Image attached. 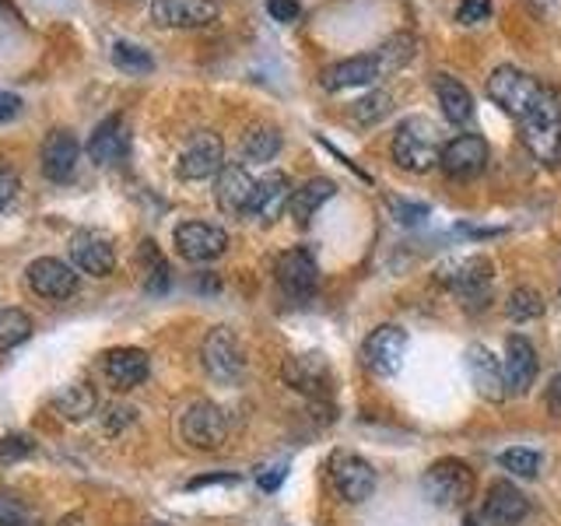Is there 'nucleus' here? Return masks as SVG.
<instances>
[{
	"mask_svg": "<svg viewBox=\"0 0 561 526\" xmlns=\"http://www.w3.org/2000/svg\"><path fill=\"white\" fill-rule=\"evenodd\" d=\"M519 140L537 162H561V95L554 88H543L540 99L519 116Z\"/></svg>",
	"mask_w": 561,
	"mask_h": 526,
	"instance_id": "nucleus-1",
	"label": "nucleus"
},
{
	"mask_svg": "<svg viewBox=\"0 0 561 526\" xmlns=\"http://www.w3.org/2000/svg\"><path fill=\"white\" fill-rule=\"evenodd\" d=\"M443 148H446L443 130H438V123L428 116H408L393 134V162L417 175L438 165Z\"/></svg>",
	"mask_w": 561,
	"mask_h": 526,
	"instance_id": "nucleus-2",
	"label": "nucleus"
},
{
	"mask_svg": "<svg viewBox=\"0 0 561 526\" xmlns=\"http://www.w3.org/2000/svg\"><path fill=\"white\" fill-rule=\"evenodd\" d=\"M473 491H478V478L473 470L456 460V456H446V460H435L425 473V495L438 505V508H463Z\"/></svg>",
	"mask_w": 561,
	"mask_h": 526,
	"instance_id": "nucleus-3",
	"label": "nucleus"
},
{
	"mask_svg": "<svg viewBox=\"0 0 561 526\" xmlns=\"http://www.w3.org/2000/svg\"><path fill=\"white\" fill-rule=\"evenodd\" d=\"M540 92H543V84L534 75H526L523 67H513V64L495 67L488 78V99L495 102L502 113L516 116V119L540 99Z\"/></svg>",
	"mask_w": 561,
	"mask_h": 526,
	"instance_id": "nucleus-4",
	"label": "nucleus"
},
{
	"mask_svg": "<svg viewBox=\"0 0 561 526\" xmlns=\"http://www.w3.org/2000/svg\"><path fill=\"white\" fill-rule=\"evenodd\" d=\"M180 435L190 449H201V453H215L225 446L228 438V414L210 400H197L190 403L183 421H180Z\"/></svg>",
	"mask_w": 561,
	"mask_h": 526,
	"instance_id": "nucleus-5",
	"label": "nucleus"
},
{
	"mask_svg": "<svg viewBox=\"0 0 561 526\" xmlns=\"http://www.w3.org/2000/svg\"><path fill=\"white\" fill-rule=\"evenodd\" d=\"M201 358H204L207 376L218 379V382H236L245 373L242 341L236 338V330H228V327H215L207 333L204 347H201Z\"/></svg>",
	"mask_w": 561,
	"mask_h": 526,
	"instance_id": "nucleus-6",
	"label": "nucleus"
},
{
	"mask_svg": "<svg viewBox=\"0 0 561 526\" xmlns=\"http://www.w3.org/2000/svg\"><path fill=\"white\" fill-rule=\"evenodd\" d=\"M225 169V140L215 130H201L193 134L183 151H180V162H175V172L180 180H207V175H218Z\"/></svg>",
	"mask_w": 561,
	"mask_h": 526,
	"instance_id": "nucleus-7",
	"label": "nucleus"
},
{
	"mask_svg": "<svg viewBox=\"0 0 561 526\" xmlns=\"http://www.w3.org/2000/svg\"><path fill=\"white\" fill-rule=\"evenodd\" d=\"M330 481L333 488H337V495L344 502H365V499H373V491H376V470L368 460H362V456L355 453H333V460H330Z\"/></svg>",
	"mask_w": 561,
	"mask_h": 526,
	"instance_id": "nucleus-8",
	"label": "nucleus"
},
{
	"mask_svg": "<svg viewBox=\"0 0 561 526\" xmlns=\"http://www.w3.org/2000/svg\"><path fill=\"white\" fill-rule=\"evenodd\" d=\"M172 242H175V253H180L183 260H190V263H210V260H218L228 250L225 228L207 225V221H183V225H175Z\"/></svg>",
	"mask_w": 561,
	"mask_h": 526,
	"instance_id": "nucleus-9",
	"label": "nucleus"
},
{
	"mask_svg": "<svg viewBox=\"0 0 561 526\" xmlns=\"http://www.w3.org/2000/svg\"><path fill=\"white\" fill-rule=\"evenodd\" d=\"M25 281L35 295L49 298V302H64V298H70L78 291V271L70 267L67 260H57V256L32 260L28 271H25Z\"/></svg>",
	"mask_w": 561,
	"mask_h": 526,
	"instance_id": "nucleus-10",
	"label": "nucleus"
},
{
	"mask_svg": "<svg viewBox=\"0 0 561 526\" xmlns=\"http://www.w3.org/2000/svg\"><path fill=\"white\" fill-rule=\"evenodd\" d=\"M291 180L285 172H267L260 175L256 186H253V197H250V207H245V218L256 221V225H274L280 215L288 210L291 204Z\"/></svg>",
	"mask_w": 561,
	"mask_h": 526,
	"instance_id": "nucleus-11",
	"label": "nucleus"
},
{
	"mask_svg": "<svg viewBox=\"0 0 561 526\" xmlns=\"http://www.w3.org/2000/svg\"><path fill=\"white\" fill-rule=\"evenodd\" d=\"M280 376H285V382L291 386V390L306 393L312 400L330 397L333 373H330L327 358L316 355V351H309V355H291V358H285V365H280Z\"/></svg>",
	"mask_w": 561,
	"mask_h": 526,
	"instance_id": "nucleus-12",
	"label": "nucleus"
},
{
	"mask_svg": "<svg viewBox=\"0 0 561 526\" xmlns=\"http://www.w3.org/2000/svg\"><path fill=\"white\" fill-rule=\"evenodd\" d=\"M488 165V145L478 134H456L446 140L443 158H438V169H443L449 180H473L478 172Z\"/></svg>",
	"mask_w": 561,
	"mask_h": 526,
	"instance_id": "nucleus-13",
	"label": "nucleus"
},
{
	"mask_svg": "<svg viewBox=\"0 0 561 526\" xmlns=\"http://www.w3.org/2000/svg\"><path fill=\"white\" fill-rule=\"evenodd\" d=\"M403 355H408V330L393 327V323L379 327L373 338L365 341V347H362V358H365V365L373 368L376 376L400 373Z\"/></svg>",
	"mask_w": 561,
	"mask_h": 526,
	"instance_id": "nucleus-14",
	"label": "nucleus"
},
{
	"mask_svg": "<svg viewBox=\"0 0 561 526\" xmlns=\"http://www.w3.org/2000/svg\"><path fill=\"white\" fill-rule=\"evenodd\" d=\"M151 18L162 28H207L218 22L215 0H151Z\"/></svg>",
	"mask_w": 561,
	"mask_h": 526,
	"instance_id": "nucleus-15",
	"label": "nucleus"
},
{
	"mask_svg": "<svg viewBox=\"0 0 561 526\" xmlns=\"http://www.w3.org/2000/svg\"><path fill=\"white\" fill-rule=\"evenodd\" d=\"M81 162V145L70 130H49L39 148V169L49 183H67Z\"/></svg>",
	"mask_w": 561,
	"mask_h": 526,
	"instance_id": "nucleus-16",
	"label": "nucleus"
},
{
	"mask_svg": "<svg viewBox=\"0 0 561 526\" xmlns=\"http://www.w3.org/2000/svg\"><path fill=\"white\" fill-rule=\"evenodd\" d=\"M530 513V502H526L523 491L513 481H495L488 488L484 505H481V523L484 526H516Z\"/></svg>",
	"mask_w": 561,
	"mask_h": 526,
	"instance_id": "nucleus-17",
	"label": "nucleus"
},
{
	"mask_svg": "<svg viewBox=\"0 0 561 526\" xmlns=\"http://www.w3.org/2000/svg\"><path fill=\"white\" fill-rule=\"evenodd\" d=\"M274 274H277L280 291L291 295V298H309L316 291V285H320V267H316V260H312L309 250L280 253Z\"/></svg>",
	"mask_w": 561,
	"mask_h": 526,
	"instance_id": "nucleus-18",
	"label": "nucleus"
},
{
	"mask_svg": "<svg viewBox=\"0 0 561 526\" xmlns=\"http://www.w3.org/2000/svg\"><path fill=\"white\" fill-rule=\"evenodd\" d=\"M467 373H470L473 390H478L484 400L502 403V400L508 397L505 368L499 365V358L491 355L488 347H481V344H470V347H467Z\"/></svg>",
	"mask_w": 561,
	"mask_h": 526,
	"instance_id": "nucleus-19",
	"label": "nucleus"
},
{
	"mask_svg": "<svg viewBox=\"0 0 561 526\" xmlns=\"http://www.w3.org/2000/svg\"><path fill=\"white\" fill-rule=\"evenodd\" d=\"M105 379L113 382V390L119 393H130L137 390L140 382L148 379V351H140V347H113V351H105Z\"/></svg>",
	"mask_w": 561,
	"mask_h": 526,
	"instance_id": "nucleus-20",
	"label": "nucleus"
},
{
	"mask_svg": "<svg viewBox=\"0 0 561 526\" xmlns=\"http://www.w3.org/2000/svg\"><path fill=\"white\" fill-rule=\"evenodd\" d=\"M70 260L75 267L92 277H110L116 271V250L113 242L99 232H78L70 239Z\"/></svg>",
	"mask_w": 561,
	"mask_h": 526,
	"instance_id": "nucleus-21",
	"label": "nucleus"
},
{
	"mask_svg": "<svg viewBox=\"0 0 561 526\" xmlns=\"http://www.w3.org/2000/svg\"><path fill=\"white\" fill-rule=\"evenodd\" d=\"M491 260L488 256H460V260H449L446 267H438V281L446 288L460 291V295H488V281H491Z\"/></svg>",
	"mask_w": 561,
	"mask_h": 526,
	"instance_id": "nucleus-22",
	"label": "nucleus"
},
{
	"mask_svg": "<svg viewBox=\"0 0 561 526\" xmlns=\"http://www.w3.org/2000/svg\"><path fill=\"white\" fill-rule=\"evenodd\" d=\"M376 78H382L376 53H358V57L337 60L323 70V88L327 92H344V88H358V84H373Z\"/></svg>",
	"mask_w": 561,
	"mask_h": 526,
	"instance_id": "nucleus-23",
	"label": "nucleus"
},
{
	"mask_svg": "<svg viewBox=\"0 0 561 526\" xmlns=\"http://www.w3.org/2000/svg\"><path fill=\"white\" fill-rule=\"evenodd\" d=\"M127 148H130V137H127V123H123V116L102 119L92 130V137H88V158H92L95 165L123 162V158H127Z\"/></svg>",
	"mask_w": 561,
	"mask_h": 526,
	"instance_id": "nucleus-24",
	"label": "nucleus"
},
{
	"mask_svg": "<svg viewBox=\"0 0 561 526\" xmlns=\"http://www.w3.org/2000/svg\"><path fill=\"white\" fill-rule=\"evenodd\" d=\"M505 382H508V393H516V397H523V393H530V386H534V379H537V351H534V344L526 341V338H508L505 341Z\"/></svg>",
	"mask_w": 561,
	"mask_h": 526,
	"instance_id": "nucleus-25",
	"label": "nucleus"
},
{
	"mask_svg": "<svg viewBox=\"0 0 561 526\" xmlns=\"http://www.w3.org/2000/svg\"><path fill=\"white\" fill-rule=\"evenodd\" d=\"M253 186L256 180L245 165H225L218 172V183H215V201L225 215H245V207H250V197H253Z\"/></svg>",
	"mask_w": 561,
	"mask_h": 526,
	"instance_id": "nucleus-26",
	"label": "nucleus"
},
{
	"mask_svg": "<svg viewBox=\"0 0 561 526\" xmlns=\"http://www.w3.org/2000/svg\"><path fill=\"white\" fill-rule=\"evenodd\" d=\"M435 99L438 105H443L446 119L453 123V127H470L473 116H478V110H473V95L467 92L463 81H456L453 75H438L435 78Z\"/></svg>",
	"mask_w": 561,
	"mask_h": 526,
	"instance_id": "nucleus-27",
	"label": "nucleus"
},
{
	"mask_svg": "<svg viewBox=\"0 0 561 526\" xmlns=\"http://www.w3.org/2000/svg\"><path fill=\"white\" fill-rule=\"evenodd\" d=\"M333 193H337V183L327 180V175H316V180L302 183L295 193H291V204H288V215L295 218L298 228H306L312 218H316V210H320Z\"/></svg>",
	"mask_w": 561,
	"mask_h": 526,
	"instance_id": "nucleus-28",
	"label": "nucleus"
},
{
	"mask_svg": "<svg viewBox=\"0 0 561 526\" xmlns=\"http://www.w3.org/2000/svg\"><path fill=\"white\" fill-rule=\"evenodd\" d=\"M99 408V393L95 386L88 379H78V382H67L64 390L57 393V411L67 418V421H84L92 418Z\"/></svg>",
	"mask_w": 561,
	"mask_h": 526,
	"instance_id": "nucleus-29",
	"label": "nucleus"
},
{
	"mask_svg": "<svg viewBox=\"0 0 561 526\" xmlns=\"http://www.w3.org/2000/svg\"><path fill=\"white\" fill-rule=\"evenodd\" d=\"M280 151V130L271 123H256L242 134V158L245 162H271Z\"/></svg>",
	"mask_w": 561,
	"mask_h": 526,
	"instance_id": "nucleus-30",
	"label": "nucleus"
},
{
	"mask_svg": "<svg viewBox=\"0 0 561 526\" xmlns=\"http://www.w3.org/2000/svg\"><path fill=\"white\" fill-rule=\"evenodd\" d=\"M376 53V60H379V70L382 75H393V70H400V67H408L411 60H414V53H417V39L411 32H400V35H393V39H386L379 49H373Z\"/></svg>",
	"mask_w": 561,
	"mask_h": 526,
	"instance_id": "nucleus-31",
	"label": "nucleus"
},
{
	"mask_svg": "<svg viewBox=\"0 0 561 526\" xmlns=\"http://www.w3.org/2000/svg\"><path fill=\"white\" fill-rule=\"evenodd\" d=\"M110 57L119 70H127V75H148V70H154L151 53L140 43H130V39H113Z\"/></svg>",
	"mask_w": 561,
	"mask_h": 526,
	"instance_id": "nucleus-32",
	"label": "nucleus"
},
{
	"mask_svg": "<svg viewBox=\"0 0 561 526\" xmlns=\"http://www.w3.org/2000/svg\"><path fill=\"white\" fill-rule=\"evenodd\" d=\"M32 338V320L22 309H0V355Z\"/></svg>",
	"mask_w": 561,
	"mask_h": 526,
	"instance_id": "nucleus-33",
	"label": "nucleus"
},
{
	"mask_svg": "<svg viewBox=\"0 0 561 526\" xmlns=\"http://www.w3.org/2000/svg\"><path fill=\"white\" fill-rule=\"evenodd\" d=\"M505 312L513 316L516 323H526V320H537V316H543V298L537 288H516L513 295H508L505 302Z\"/></svg>",
	"mask_w": 561,
	"mask_h": 526,
	"instance_id": "nucleus-34",
	"label": "nucleus"
},
{
	"mask_svg": "<svg viewBox=\"0 0 561 526\" xmlns=\"http://www.w3.org/2000/svg\"><path fill=\"white\" fill-rule=\"evenodd\" d=\"M390 105H393V99H390V92H379V88H373L368 95H362L355 105H351V116H355L358 123H379L386 113H390Z\"/></svg>",
	"mask_w": 561,
	"mask_h": 526,
	"instance_id": "nucleus-35",
	"label": "nucleus"
},
{
	"mask_svg": "<svg viewBox=\"0 0 561 526\" xmlns=\"http://www.w3.org/2000/svg\"><path fill=\"white\" fill-rule=\"evenodd\" d=\"M140 253H145V263H148V274H145V285L151 295H162L169 291V281H172V271H169V263L158 256L154 250V242H145L140 245Z\"/></svg>",
	"mask_w": 561,
	"mask_h": 526,
	"instance_id": "nucleus-36",
	"label": "nucleus"
},
{
	"mask_svg": "<svg viewBox=\"0 0 561 526\" xmlns=\"http://www.w3.org/2000/svg\"><path fill=\"white\" fill-rule=\"evenodd\" d=\"M499 460L513 478H537L540 470V456L534 449H505Z\"/></svg>",
	"mask_w": 561,
	"mask_h": 526,
	"instance_id": "nucleus-37",
	"label": "nucleus"
},
{
	"mask_svg": "<svg viewBox=\"0 0 561 526\" xmlns=\"http://www.w3.org/2000/svg\"><path fill=\"white\" fill-rule=\"evenodd\" d=\"M35 453V443L25 435H8V438H0V464H18V460H25V456Z\"/></svg>",
	"mask_w": 561,
	"mask_h": 526,
	"instance_id": "nucleus-38",
	"label": "nucleus"
},
{
	"mask_svg": "<svg viewBox=\"0 0 561 526\" xmlns=\"http://www.w3.org/2000/svg\"><path fill=\"white\" fill-rule=\"evenodd\" d=\"M488 14H491V0H460V8H456V22L481 25Z\"/></svg>",
	"mask_w": 561,
	"mask_h": 526,
	"instance_id": "nucleus-39",
	"label": "nucleus"
},
{
	"mask_svg": "<svg viewBox=\"0 0 561 526\" xmlns=\"http://www.w3.org/2000/svg\"><path fill=\"white\" fill-rule=\"evenodd\" d=\"M14 197H18V172L8 162H0V210H8Z\"/></svg>",
	"mask_w": 561,
	"mask_h": 526,
	"instance_id": "nucleus-40",
	"label": "nucleus"
},
{
	"mask_svg": "<svg viewBox=\"0 0 561 526\" xmlns=\"http://www.w3.org/2000/svg\"><path fill=\"white\" fill-rule=\"evenodd\" d=\"M25 516H28V508L14 495H4V491H0V526H14V523H22Z\"/></svg>",
	"mask_w": 561,
	"mask_h": 526,
	"instance_id": "nucleus-41",
	"label": "nucleus"
},
{
	"mask_svg": "<svg viewBox=\"0 0 561 526\" xmlns=\"http://www.w3.org/2000/svg\"><path fill=\"white\" fill-rule=\"evenodd\" d=\"M267 14L274 18V22L288 25L302 14V8H298V0H267Z\"/></svg>",
	"mask_w": 561,
	"mask_h": 526,
	"instance_id": "nucleus-42",
	"label": "nucleus"
},
{
	"mask_svg": "<svg viewBox=\"0 0 561 526\" xmlns=\"http://www.w3.org/2000/svg\"><path fill=\"white\" fill-rule=\"evenodd\" d=\"M22 110H25L22 95L4 92V88H0V123H11V119H18V116H22Z\"/></svg>",
	"mask_w": 561,
	"mask_h": 526,
	"instance_id": "nucleus-43",
	"label": "nucleus"
},
{
	"mask_svg": "<svg viewBox=\"0 0 561 526\" xmlns=\"http://www.w3.org/2000/svg\"><path fill=\"white\" fill-rule=\"evenodd\" d=\"M393 210H397V218H400L403 225H414V221H421V218H428V207H425V204L397 201V204H393Z\"/></svg>",
	"mask_w": 561,
	"mask_h": 526,
	"instance_id": "nucleus-44",
	"label": "nucleus"
},
{
	"mask_svg": "<svg viewBox=\"0 0 561 526\" xmlns=\"http://www.w3.org/2000/svg\"><path fill=\"white\" fill-rule=\"evenodd\" d=\"M130 421H134V408H110L105 411V432H119Z\"/></svg>",
	"mask_w": 561,
	"mask_h": 526,
	"instance_id": "nucleus-45",
	"label": "nucleus"
},
{
	"mask_svg": "<svg viewBox=\"0 0 561 526\" xmlns=\"http://www.w3.org/2000/svg\"><path fill=\"white\" fill-rule=\"evenodd\" d=\"M285 473H288L285 467H271L267 473H260V488L263 491H277V484L285 481Z\"/></svg>",
	"mask_w": 561,
	"mask_h": 526,
	"instance_id": "nucleus-46",
	"label": "nucleus"
},
{
	"mask_svg": "<svg viewBox=\"0 0 561 526\" xmlns=\"http://www.w3.org/2000/svg\"><path fill=\"white\" fill-rule=\"evenodd\" d=\"M548 408H551V414H558L561 418V373L551 379V386H548Z\"/></svg>",
	"mask_w": 561,
	"mask_h": 526,
	"instance_id": "nucleus-47",
	"label": "nucleus"
},
{
	"mask_svg": "<svg viewBox=\"0 0 561 526\" xmlns=\"http://www.w3.org/2000/svg\"><path fill=\"white\" fill-rule=\"evenodd\" d=\"M221 481H225V484H232V481H239V478H236V473H218V478H193V481H190V488H204V484H221Z\"/></svg>",
	"mask_w": 561,
	"mask_h": 526,
	"instance_id": "nucleus-48",
	"label": "nucleus"
},
{
	"mask_svg": "<svg viewBox=\"0 0 561 526\" xmlns=\"http://www.w3.org/2000/svg\"><path fill=\"white\" fill-rule=\"evenodd\" d=\"M14 526H43V523H39V519H32V516H25L22 523H14Z\"/></svg>",
	"mask_w": 561,
	"mask_h": 526,
	"instance_id": "nucleus-49",
	"label": "nucleus"
},
{
	"mask_svg": "<svg viewBox=\"0 0 561 526\" xmlns=\"http://www.w3.org/2000/svg\"><path fill=\"white\" fill-rule=\"evenodd\" d=\"M463 526H478V519H467V523H463Z\"/></svg>",
	"mask_w": 561,
	"mask_h": 526,
	"instance_id": "nucleus-50",
	"label": "nucleus"
},
{
	"mask_svg": "<svg viewBox=\"0 0 561 526\" xmlns=\"http://www.w3.org/2000/svg\"><path fill=\"white\" fill-rule=\"evenodd\" d=\"M154 526H165V523H154Z\"/></svg>",
	"mask_w": 561,
	"mask_h": 526,
	"instance_id": "nucleus-51",
	"label": "nucleus"
}]
</instances>
